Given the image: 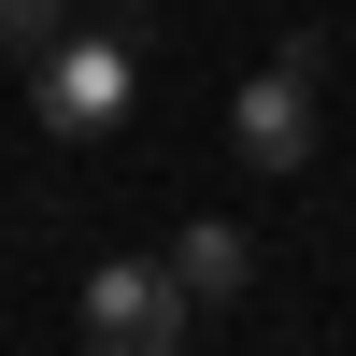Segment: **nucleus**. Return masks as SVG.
<instances>
[{
    "label": "nucleus",
    "mask_w": 356,
    "mask_h": 356,
    "mask_svg": "<svg viewBox=\"0 0 356 356\" xmlns=\"http://www.w3.org/2000/svg\"><path fill=\"white\" fill-rule=\"evenodd\" d=\"M186 285H171V257H100L86 271V356H186Z\"/></svg>",
    "instance_id": "3"
},
{
    "label": "nucleus",
    "mask_w": 356,
    "mask_h": 356,
    "mask_svg": "<svg viewBox=\"0 0 356 356\" xmlns=\"http://www.w3.org/2000/svg\"><path fill=\"white\" fill-rule=\"evenodd\" d=\"M171 285H186V300H243V285H257V243H243V228H214V214H200L186 243H171Z\"/></svg>",
    "instance_id": "4"
},
{
    "label": "nucleus",
    "mask_w": 356,
    "mask_h": 356,
    "mask_svg": "<svg viewBox=\"0 0 356 356\" xmlns=\"http://www.w3.org/2000/svg\"><path fill=\"white\" fill-rule=\"evenodd\" d=\"M314 86H328V29H285V43L228 86V143H243V171H314Z\"/></svg>",
    "instance_id": "2"
},
{
    "label": "nucleus",
    "mask_w": 356,
    "mask_h": 356,
    "mask_svg": "<svg viewBox=\"0 0 356 356\" xmlns=\"http://www.w3.org/2000/svg\"><path fill=\"white\" fill-rule=\"evenodd\" d=\"M129 100H143V15H114V29H57V43L29 57V114H43V143H100V129H129Z\"/></svg>",
    "instance_id": "1"
},
{
    "label": "nucleus",
    "mask_w": 356,
    "mask_h": 356,
    "mask_svg": "<svg viewBox=\"0 0 356 356\" xmlns=\"http://www.w3.org/2000/svg\"><path fill=\"white\" fill-rule=\"evenodd\" d=\"M57 29H72V0H0V57H43Z\"/></svg>",
    "instance_id": "5"
}]
</instances>
